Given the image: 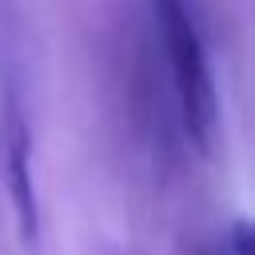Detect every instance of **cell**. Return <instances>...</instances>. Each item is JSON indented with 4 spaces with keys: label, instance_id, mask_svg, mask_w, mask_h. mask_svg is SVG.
<instances>
[{
    "label": "cell",
    "instance_id": "2",
    "mask_svg": "<svg viewBox=\"0 0 255 255\" xmlns=\"http://www.w3.org/2000/svg\"><path fill=\"white\" fill-rule=\"evenodd\" d=\"M0 171H4L12 215H16V231L32 247L40 239V195L32 175V128L24 120L16 92L4 96V112H0Z\"/></svg>",
    "mask_w": 255,
    "mask_h": 255
},
{
    "label": "cell",
    "instance_id": "4",
    "mask_svg": "<svg viewBox=\"0 0 255 255\" xmlns=\"http://www.w3.org/2000/svg\"><path fill=\"white\" fill-rule=\"evenodd\" d=\"M199 255H215V251H199Z\"/></svg>",
    "mask_w": 255,
    "mask_h": 255
},
{
    "label": "cell",
    "instance_id": "3",
    "mask_svg": "<svg viewBox=\"0 0 255 255\" xmlns=\"http://www.w3.org/2000/svg\"><path fill=\"white\" fill-rule=\"evenodd\" d=\"M215 255H255V235H251V223L247 219H235L223 235V247Z\"/></svg>",
    "mask_w": 255,
    "mask_h": 255
},
{
    "label": "cell",
    "instance_id": "1",
    "mask_svg": "<svg viewBox=\"0 0 255 255\" xmlns=\"http://www.w3.org/2000/svg\"><path fill=\"white\" fill-rule=\"evenodd\" d=\"M151 24H155V44L167 60V84L183 139L207 155L219 135V100H215L203 36L191 20L187 0H151Z\"/></svg>",
    "mask_w": 255,
    "mask_h": 255
}]
</instances>
